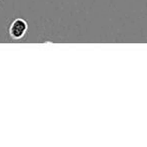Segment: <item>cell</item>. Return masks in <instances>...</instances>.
Masks as SVG:
<instances>
[{
    "label": "cell",
    "mask_w": 147,
    "mask_h": 147,
    "mask_svg": "<svg viewBox=\"0 0 147 147\" xmlns=\"http://www.w3.org/2000/svg\"><path fill=\"white\" fill-rule=\"evenodd\" d=\"M28 30V23L23 18H16L11 22L8 28V34L12 39H18L23 38Z\"/></svg>",
    "instance_id": "cell-1"
}]
</instances>
